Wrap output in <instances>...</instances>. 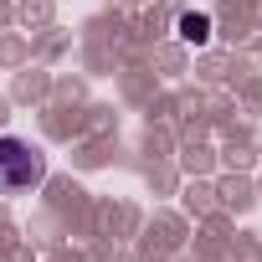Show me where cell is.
Masks as SVG:
<instances>
[{
    "mask_svg": "<svg viewBox=\"0 0 262 262\" xmlns=\"http://www.w3.org/2000/svg\"><path fill=\"white\" fill-rule=\"evenodd\" d=\"M180 41L206 47V41H211V21H206V16H195V11H185V16H180Z\"/></svg>",
    "mask_w": 262,
    "mask_h": 262,
    "instance_id": "2",
    "label": "cell"
},
{
    "mask_svg": "<svg viewBox=\"0 0 262 262\" xmlns=\"http://www.w3.org/2000/svg\"><path fill=\"white\" fill-rule=\"evenodd\" d=\"M41 175H47V160L31 144L0 139V190H31V185H41Z\"/></svg>",
    "mask_w": 262,
    "mask_h": 262,
    "instance_id": "1",
    "label": "cell"
}]
</instances>
